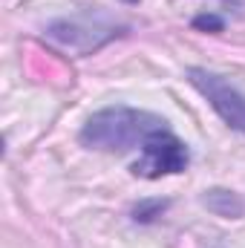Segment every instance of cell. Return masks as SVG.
<instances>
[{"mask_svg":"<svg viewBox=\"0 0 245 248\" xmlns=\"http://www.w3.org/2000/svg\"><path fill=\"white\" fill-rule=\"evenodd\" d=\"M202 205L216 214V217H228V219H237L245 214V202L240 199V193L234 190H225V187H214V190H205L202 193Z\"/></svg>","mask_w":245,"mask_h":248,"instance_id":"5","label":"cell"},{"mask_svg":"<svg viewBox=\"0 0 245 248\" xmlns=\"http://www.w3.org/2000/svg\"><path fill=\"white\" fill-rule=\"evenodd\" d=\"M193 29H199V32H222L225 20L219 15H214V12H202V15L193 17Z\"/></svg>","mask_w":245,"mask_h":248,"instance_id":"7","label":"cell"},{"mask_svg":"<svg viewBox=\"0 0 245 248\" xmlns=\"http://www.w3.org/2000/svg\"><path fill=\"white\" fill-rule=\"evenodd\" d=\"M187 84L208 101V107L228 124L231 130L245 136V93H240L228 78L205 69V66H187L184 69Z\"/></svg>","mask_w":245,"mask_h":248,"instance_id":"3","label":"cell"},{"mask_svg":"<svg viewBox=\"0 0 245 248\" xmlns=\"http://www.w3.org/2000/svg\"><path fill=\"white\" fill-rule=\"evenodd\" d=\"M46 38L55 41L63 49H75V52H92L98 46H104L107 41H113L119 35L116 26H90V23H81V20H55L49 23L46 29Z\"/></svg>","mask_w":245,"mask_h":248,"instance_id":"4","label":"cell"},{"mask_svg":"<svg viewBox=\"0 0 245 248\" xmlns=\"http://www.w3.org/2000/svg\"><path fill=\"white\" fill-rule=\"evenodd\" d=\"M168 208H170V199H141V202L133 205L130 214H133L136 222H144L147 225V222H156Z\"/></svg>","mask_w":245,"mask_h":248,"instance_id":"6","label":"cell"},{"mask_svg":"<svg viewBox=\"0 0 245 248\" xmlns=\"http://www.w3.org/2000/svg\"><path fill=\"white\" fill-rule=\"evenodd\" d=\"M170 127L168 119L150 113V110H136L127 104H113L98 113H92L78 139L90 150H104V153H130L138 150L153 133Z\"/></svg>","mask_w":245,"mask_h":248,"instance_id":"1","label":"cell"},{"mask_svg":"<svg viewBox=\"0 0 245 248\" xmlns=\"http://www.w3.org/2000/svg\"><path fill=\"white\" fill-rule=\"evenodd\" d=\"M190 165V150L182 139L165 127L159 133H153L141 147H138V159L130 165L133 176L141 179H162V176H176L184 173Z\"/></svg>","mask_w":245,"mask_h":248,"instance_id":"2","label":"cell"}]
</instances>
